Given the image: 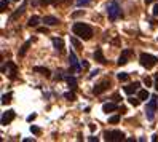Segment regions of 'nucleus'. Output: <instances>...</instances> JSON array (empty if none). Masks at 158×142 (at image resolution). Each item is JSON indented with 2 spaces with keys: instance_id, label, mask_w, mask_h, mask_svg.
Wrapping results in <instances>:
<instances>
[{
  "instance_id": "10",
  "label": "nucleus",
  "mask_w": 158,
  "mask_h": 142,
  "mask_svg": "<svg viewBox=\"0 0 158 142\" xmlns=\"http://www.w3.org/2000/svg\"><path fill=\"white\" fill-rule=\"evenodd\" d=\"M139 86H141L139 81H134V83H129L128 86H125V93H126V94H133V93L139 91Z\"/></svg>"
},
{
  "instance_id": "24",
  "label": "nucleus",
  "mask_w": 158,
  "mask_h": 142,
  "mask_svg": "<svg viewBox=\"0 0 158 142\" xmlns=\"http://www.w3.org/2000/svg\"><path fill=\"white\" fill-rule=\"evenodd\" d=\"M62 0H42V5H56V3H61Z\"/></svg>"
},
{
  "instance_id": "3",
  "label": "nucleus",
  "mask_w": 158,
  "mask_h": 142,
  "mask_svg": "<svg viewBox=\"0 0 158 142\" xmlns=\"http://www.w3.org/2000/svg\"><path fill=\"white\" fill-rule=\"evenodd\" d=\"M107 16H109V19H110V21H117V19L121 16L120 5H118L117 2H112V3H109V6H107Z\"/></svg>"
},
{
  "instance_id": "21",
  "label": "nucleus",
  "mask_w": 158,
  "mask_h": 142,
  "mask_svg": "<svg viewBox=\"0 0 158 142\" xmlns=\"http://www.w3.org/2000/svg\"><path fill=\"white\" fill-rule=\"evenodd\" d=\"M10 102H11V93L3 94V96H2V104L6 105V104H10Z\"/></svg>"
},
{
  "instance_id": "19",
  "label": "nucleus",
  "mask_w": 158,
  "mask_h": 142,
  "mask_svg": "<svg viewBox=\"0 0 158 142\" xmlns=\"http://www.w3.org/2000/svg\"><path fill=\"white\" fill-rule=\"evenodd\" d=\"M26 5H27V2H24V3H22V6H21V8H18V10L14 11L13 14H11V19H16L18 16H21V14L24 13V8H26Z\"/></svg>"
},
{
  "instance_id": "33",
  "label": "nucleus",
  "mask_w": 158,
  "mask_h": 142,
  "mask_svg": "<svg viewBox=\"0 0 158 142\" xmlns=\"http://www.w3.org/2000/svg\"><path fill=\"white\" fill-rule=\"evenodd\" d=\"M144 83L147 85V86H152V80H150L149 77H145V78H144Z\"/></svg>"
},
{
  "instance_id": "45",
  "label": "nucleus",
  "mask_w": 158,
  "mask_h": 142,
  "mask_svg": "<svg viewBox=\"0 0 158 142\" xmlns=\"http://www.w3.org/2000/svg\"><path fill=\"white\" fill-rule=\"evenodd\" d=\"M153 2V0H145V3H152Z\"/></svg>"
},
{
  "instance_id": "40",
  "label": "nucleus",
  "mask_w": 158,
  "mask_h": 142,
  "mask_svg": "<svg viewBox=\"0 0 158 142\" xmlns=\"http://www.w3.org/2000/svg\"><path fill=\"white\" fill-rule=\"evenodd\" d=\"M88 141H89V142H97V137L91 136V137H88Z\"/></svg>"
},
{
  "instance_id": "46",
  "label": "nucleus",
  "mask_w": 158,
  "mask_h": 142,
  "mask_svg": "<svg viewBox=\"0 0 158 142\" xmlns=\"http://www.w3.org/2000/svg\"><path fill=\"white\" fill-rule=\"evenodd\" d=\"M14 2H18V0H14Z\"/></svg>"
},
{
  "instance_id": "34",
  "label": "nucleus",
  "mask_w": 158,
  "mask_h": 142,
  "mask_svg": "<svg viewBox=\"0 0 158 142\" xmlns=\"http://www.w3.org/2000/svg\"><path fill=\"white\" fill-rule=\"evenodd\" d=\"M82 67H83V69H88V67H89V64H88V62L85 61V59H83V61H82Z\"/></svg>"
},
{
  "instance_id": "11",
  "label": "nucleus",
  "mask_w": 158,
  "mask_h": 142,
  "mask_svg": "<svg viewBox=\"0 0 158 142\" xmlns=\"http://www.w3.org/2000/svg\"><path fill=\"white\" fill-rule=\"evenodd\" d=\"M94 59H96L97 62H101V64H107V59L104 58V54H102V50L101 48H96V51H94Z\"/></svg>"
},
{
  "instance_id": "12",
  "label": "nucleus",
  "mask_w": 158,
  "mask_h": 142,
  "mask_svg": "<svg viewBox=\"0 0 158 142\" xmlns=\"http://www.w3.org/2000/svg\"><path fill=\"white\" fill-rule=\"evenodd\" d=\"M53 46H54V50H56V51L62 53V51H64V42H62V38L54 37L53 38Z\"/></svg>"
},
{
  "instance_id": "31",
  "label": "nucleus",
  "mask_w": 158,
  "mask_h": 142,
  "mask_svg": "<svg viewBox=\"0 0 158 142\" xmlns=\"http://www.w3.org/2000/svg\"><path fill=\"white\" fill-rule=\"evenodd\" d=\"M62 78H64V75H62V70L59 69L58 72H56V77H54V80H56V81H61Z\"/></svg>"
},
{
  "instance_id": "29",
  "label": "nucleus",
  "mask_w": 158,
  "mask_h": 142,
  "mask_svg": "<svg viewBox=\"0 0 158 142\" xmlns=\"http://www.w3.org/2000/svg\"><path fill=\"white\" fill-rule=\"evenodd\" d=\"M89 3H91V0H77L78 6H86V5H89Z\"/></svg>"
},
{
  "instance_id": "38",
  "label": "nucleus",
  "mask_w": 158,
  "mask_h": 142,
  "mask_svg": "<svg viewBox=\"0 0 158 142\" xmlns=\"http://www.w3.org/2000/svg\"><path fill=\"white\" fill-rule=\"evenodd\" d=\"M123 54H125V56H131L133 51H131V50H125V51H123Z\"/></svg>"
},
{
  "instance_id": "42",
  "label": "nucleus",
  "mask_w": 158,
  "mask_h": 142,
  "mask_svg": "<svg viewBox=\"0 0 158 142\" xmlns=\"http://www.w3.org/2000/svg\"><path fill=\"white\" fill-rule=\"evenodd\" d=\"M113 101L118 102V101H120V96H118V94H115V96H113Z\"/></svg>"
},
{
  "instance_id": "37",
  "label": "nucleus",
  "mask_w": 158,
  "mask_h": 142,
  "mask_svg": "<svg viewBox=\"0 0 158 142\" xmlns=\"http://www.w3.org/2000/svg\"><path fill=\"white\" fill-rule=\"evenodd\" d=\"M38 32H40V34H46V32H48V29H46V27H40Z\"/></svg>"
},
{
  "instance_id": "26",
  "label": "nucleus",
  "mask_w": 158,
  "mask_h": 142,
  "mask_svg": "<svg viewBox=\"0 0 158 142\" xmlns=\"http://www.w3.org/2000/svg\"><path fill=\"white\" fill-rule=\"evenodd\" d=\"M64 97H66L67 101H75V99H77V97H75V93H74V91L66 93V94H64Z\"/></svg>"
},
{
  "instance_id": "36",
  "label": "nucleus",
  "mask_w": 158,
  "mask_h": 142,
  "mask_svg": "<svg viewBox=\"0 0 158 142\" xmlns=\"http://www.w3.org/2000/svg\"><path fill=\"white\" fill-rule=\"evenodd\" d=\"M35 118H37V115H35V113H32V115L27 117V121H32V120H35Z\"/></svg>"
},
{
  "instance_id": "22",
  "label": "nucleus",
  "mask_w": 158,
  "mask_h": 142,
  "mask_svg": "<svg viewBox=\"0 0 158 142\" xmlns=\"http://www.w3.org/2000/svg\"><path fill=\"white\" fill-rule=\"evenodd\" d=\"M70 43L75 46L77 50H82V43H80V40L78 38H75V37H70Z\"/></svg>"
},
{
  "instance_id": "41",
  "label": "nucleus",
  "mask_w": 158,
  "mask_h": 142,
  "mask_svg": "<svg viewBox=\"0 0 158 142\" xmlns=\"http://www.w3.org/2000/svg\"><path fill=\"white\" fill-rule=\"evenodd\" d=\"M155 89H158V74L155 75Z\"/></svg>"
},
{
  "instance_id": "5",
  "label": "nucleus",
  "mask_w": 158,
  "mask_h": 142,
  "mask_svg": "<svg viewBox=\"0 0 158 142\" xmlns=\"http://www.w3.org/2000/svg\"><path fill=\"white\" fill-rule=\"evenodd\" d=\"M104 137L107 142H121L125 139V134L121 131H118V129H115V131H107L104 134Z\"/></svg>"
},
{
  "instance_id": "20",
  "label": "nucleus",
  "mask_w": 158,
  "mask_h": 142,
  "mask_svg": "<svg viewBox=\"0 0 158 142\" xmlns=\"http://www.w3.org/2000/svg\"><path fill=\"white\" fill-rule=\"evenodd\" d=\"M149 96H150V94H149L147 89H139V91H137V97H139L141 101H147Z\"/></svg>"
},
{
  "instance_id": "6",
  "label": "nucleus",
  "mask_w": 158,
  "mask_h": 142,
  "mask_svg": "<svg viewBox=\"0 0 158 142\" xmlns=\"http://www.w3.org/2000/svg\"><path fill=\"white\" fill-rule=\"evenodd\" d=\"M2 72H3V74L6 72L11 80H14V78H16V74H18V67H16L14 62H6V66L2 67Z\"/></svg>"
},
{
  "instance_id": "28",
  "label": "nucleus",
  "mask_w": 158,
  "mask_h": 142,
  "mask_svg": "<svg viewBox=\"0 0 158 142\" xmlns=\"http://www.w3.org/2000/svg\"><path fill=\"white\" fill-rule=\"evenodd\" d=\"M120 121V115H113V117H110L109 118V123H112V125H115Z\"/></svg>"
},
{
  "instance_id": "35",
  "label": "nucleus",
  "mask_w": 158,
  "mask_h": 142,
  "mask_svg": "<svg viewBox=\"0 0 158 142\" xmlns=\"http://www.w3.org/2000/svg\"><path fill=\"white\" fill-rule=\"evenodd\" d=\"M153 16H158V3L153 6Z\"/></svg>"
},
{
  "instance_id": "15",
  "label": "nucleus",
  "mask_w": 158,
  "mask_h": 142,
  "mask_svg": "<svg viewBox=\"0 0 158 142\" xmlns=\"http://www.w3.org/2000/svg\"><path fill=\"white\" fill-rule=\"evenodd\" d=\"M34 72H40L42 75H45L46 78H50V77H51L50 69H46V67H40V66H37V67H34Z\"/></svg>"
},
{
  "instance_id": "4",
  "label": "nucleus",
  "mask_w": 158,
  "mask_h": 142,
  "mask_svg": "<svg viewBox=\"0 0 158 142\" xmlns=\"http://www.w3.org/2000/svg\"><path fill=\"white\" fill-rule=\"evenodd\" d=\"M157 105H158V101H157V96L153 94V96L150 97L147 107H145V115H147L149 120H153V117H155V112H157Z\"/></svg>"
},
{
  "instance_id": "23",
  "label": "nucleus",
  "mask_w": 158,
  "mask_h": 142,
  "mask_svg": "<svg viewBox=\"0 0 158 142\" xmlns=\"http://www.w3.org/2000/svg\"><path fill=\"white\" fill-rule=\"evenodd\" d=\"M126 58H128V56H125V54H123V53H121V56H120V58H118L117 64H118V66H125V64H126V62H128V59H126Z\"/></svg>"
},
{
  "instance_id": "1",
  "label": "nucleus",
  "mask_w": 158,
  "mask_h": 142,
  "mask_svg": "<svg viewBox=\"0 0 158 142\" xmlns=\"http://www.w3.org/2000/svg\"><path fill=\"white\" fill-rule=\"evenodd\" d=\"M72 32L77 35V37H80L82 40H89V38L93 37L91 26L85 24V22H75L72 26Z\"/></svg>"
},
{
  "instance_id": "9",
  "label": "nucleus",
  "mask_w": 158,
  "mask_h": 142,
  "mask_svg": "<svg viewBox=\"0 0 158 142\" xmlns=\"http://www.w3.org/2000/svg\"><path fill=\"white\" fill-rule=\"evenodd\" d=\"M14 117H16L14 110H6V112L2 115V125H8L10 121H13V120H14Z\"/></svg>"
},
{
  "instance_id": "16",
  "label": "nucleus",
  "mask_w": 158,
  "mask_h": 142,
  "mask_svg": "<svg viewBox=\"0 0 158 142\" xmlns=\"http://www.w3.org/2000/svg\"><path fill=\"white\" fill-rule=\"evenodd\" d=\"M30 43H32V40H27V42L24 43V45L21 46V50H19V53H18V56H19V58H22V56H24V54L27 53V50H29Z\"/></svg>"
},
{
  "instance_id": "2",
  "label": "nucleus",
  "mask_w": 158,
  "mask_h": 142,
  "mask_svg": "<svg viewBox=\"0 0 158 142\" xmlns=\"http://www.w3.org/2000/svg\"><path fill=\"white\" fill-rule=\"evenodd\" d=\"M139 61H141L142 67H145V69H152V67L158 62V59L155 56H152V54H149V53H141Z\"/></svg>"
},
{
  "instance_id": "13",
  "label": "nucleus",
  "mask_w": 158,
  "mask_h": 142,
  "mask_svg": "<svg viewBox=\"0 0 158 142\" xmlns=\"http://www.w3.org/2000/svg\"><path fill=\"white\" fill-rule=\"evenodd\" d=\"M118 105L115 104V102H105L104 105H102V112L109 113V112H113V110H117Z\"/></svg>"
},
{
  "instance_id": "18",
  "label": "nucleus",
  "mask_w": 158,
  "mask_h": 142,
  "mask_svg": "<svg viewBox=\"0 0 158 142\" xmlns=\"http://www.w3.org/2000/svg\"><path fill=\"white\" fill-rule=\"evenodd\" d=\"M66 81H67V86H69L70 89H75V88H77V78H75V77H67Z\"/></svg>"
},
{
  "instance_id": "32",
  "label": "nucleus",
  "mask_w": 158,
  "mask_h": 142,
  "mask_svg": "<svg viewBox=\"0 0 158 142\" xmlns=\"http://www.w3.org/2000/svg\"><path fill=\"white\" fill-rule=\"evenodd\" d=\"M30 131L38 136V134H40V128H37V126H30Z\"/></svg>"
},
{
  "instance_id": "27",
  "label": "nucleus",
  "mask_w": 158,
  "mask_h": 142,
  "mask_svg": "<svg viewBox=\"0 0 158 142\" xmlns=\"http://www.w3.org/2000/svg\"><path fill=\"white\" fill-rule=\"evenodd\" d=\"M139 102H141L139 97H131V99H129V104L134 105V107H137V105H139Z\"/></svg>"
},
{
  "instance_id": "30",
  "label": "nucleus",
  "mask_w": 158,
  "mask_h": 142,
  "mask_svg": "<svg viewBox=\"0 0 158 142\" xmlns=\"http://www.w3.org/2000/svg\"><path fill=\"white\" fill-rule=\"evenodd\" d=\"M6 8H8V2H6V0H2V2H0V11H5Z\"/></svg>"
},
{
  "instance_id": "17",
  "label": "nucleus",
  "mask_w": 158,
  "mask_h": 142,
  "mask_svg": "<svg viewBox=\"0 0 158 142\" xmlns=\"http://www.w3.org/2000/svg\"><path fill=\"white\" fill-rule=\"evenodd\" d=\"M38 22H40V18H38V16H30L29 21H27V26H29V27H37Z\"/></svg>"
},
{
  "instance_id": "43",
  "label": "nucleus",
  "mask_w": 158,
  "mask_h": 142,
  "mask_svg": "<svg viewBox=\"0 0 158 142\" xmlns=\"http://www.w3.org/2000/svg\"><path fill=\"white\" fill-rule=\"evenodd\" d=\"M152 141H153V142L158 141V136H157V134H153V136H152Z\"/></svg>"
},
{
  "instance_id": "25",
  "label": "nucleus",
  "mask_w": 158,
  "mask_h": 142,
  "mask_svg": "<svg viewBox=\"0 0 158 142\" xmlns=\"http://www.w3.org/2000/svg\"><path fill=\"white\" fill-rule=\"evenodd\" d=\"M117 78H118L120 81H126V80L129 78V75H128L126 72H121V74H118V75H117Z\"/></svg>"
},
{
  "instance_id": "39",
  "label": "nucleus",
  "mask_w": 158,
  "mask_h": 142,
  "mask_svg": "<svg viewBox=\"0 0 158 142\" xmlns=\"http://www.w3.org/2000/svg\"><path fill=\"white\" fill-rule=\"evenodd\" d=\"M97 74H99V70H97V69H96V70H93V72L89 74V78H93L94 75H97Z\"/></svg>"
},
{
  "instance_id": "7",
  "label": "nucleus",
  "mask_w": 158,
  "mask_h": 142,
  "mask_svg": "<svg viewBox=\"0 0 158 142\" xmlns=\"http://www.w3.org/2000/svg\"><path fill=\"white\" fill-rule=\"evenodd\" d=\"M109 88H110V80H109V78H105V80H102L101 83H97L96 86H94L93 93L96 94V96H99V94H102L104 91H107Z\"/></svg>"
},
{
  "instance_id": "8",
  "label": "nucleus",
  "mask_w": 158,
  "mask_h": 142,
  "mask_svg": "<svg viewBox=\"0 0 158 142\" xmlns=\"http://www.w3.org/2000/svg\"><path fill=\"white\" fill-rule=\"evenodd\" d=\"M69 66H70V70H72V72H78V70L82 69V64H78V59L75 56L74 51L69 53Z\"/></svg>"
},
{
  "instance_id": "14",
  "label": "nucleus",
  "mask_w": 158,
  "mask_h": 142,
  "mask_svg": "<svg viewBox=\"0 0 158 142\" xmlns=\"http://www.w3.org/2000/svg\"><path fill=\"white\" fill-rule=\"evenodd\" d=\"M43 22H45L46 26H56V24H59V19L54 18V16H45L43 18Z\"/></svg>"
},
{
  "instance_id": "44",
  "label": "nucleus",
  "mask_w": 158,
  "mask_h": 142,
  "mask_svg": "<svg viewBox=\"0 0 158 142\" xmlns=\"http://www.w3.org/2000/svg\"><path fill=\"white\" fill-rule=\"evenodd\" d=\"M30 141H34V137H26L24 142H30Z\"/></svg>"
}]
</instances>
